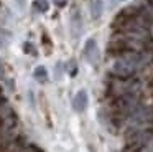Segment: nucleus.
I'll use <instances>...</instances> for the list:
<instances>
[{"instance_id":"nucleus-1","label":"nucleus","mask_w":153,"mask_h":152,"mask_svg":"<svg viewBox=\"0 0 153 152\" xmlns=\"http://www.w3.org/2000/svg\"><path fill=\"white\" fill-rule=\"evenodd\" d=\"M153 139L152 129H142L125 134V150L127 152H138Z\"/></svg>"},{"instance_id":"nucleus-2","label":"nucleus","mask_w":153,"mask_h":152,"mask_svg":"<svg viewBox=\"0 0 153 152\" xmlns=\"http://www.w3.org/2000/svg\"><path fill=\"white\" fill-rule=\"evenodd\" d=\"M17 129H18V122L15 116L12 112L4 116L2 122H0V139L2 141H12L17 134Z\"/></svg>"},{"instance_id":"nucleus-3","label":"nucleus","mask_w":153,"mask_h":152,"mask_svg":"<svg viewBox=\"0 0 153 152\" xmlns=\"http://www.w3.org/2000/svg\"><path fill=\"white\" fill-rule=\"evenodd\" d=\"M84 58L91 63V65L96 66L100 59V53H99V46H97V41L94 38L87 40L86 45H84Z\"/></svg>"},{"instance_id":"nucleus-4","label":"nucleus","mask_w":153,"mask_h":152,"mask_svg":"<svg viewBox=\"0 0 153 152\" xmlns=\"http://www.w3.org/2000/svg\"><path fill=\"white\" fill-rule=\"evenodd\" d=\"M87 104H89V98H87V93L84 89L76 93V96L73 98V108L76 112H84L87 109Z\"/></svg>"},{"instance_id":"nucleus-5","label":"nucleus","mask_w":153,"mask_h":152,"mask_svg":"<svg viewBox=\"0 0 153 152\" xmlns=\"http://www.w3.org/2000/svg\"><path fill=\"white\" fill-rule=\"evenodd\" d=\"M71 33L74 38H77L82 33V18H81V13L77 10L71 13Z\"/></svg>"},{"instance_id":"nucleus-6","label":"nucleus","mask_w":153,"mask_h":152,"mask_svg":"<svg viewBox=\"0 0 153 152\" xmlns=\"http://www.w3.org/2000/svg\"><path fill=\"white\" fill-rule=\"evenodd\" d=\"M89 8H91V17L94 20H99L104 12V0H91Z\"/></svg>"},{"instance_id":"nucleus-7","label":"nucleus","mask_w":153,"mask_h":152,"mask_svg":"<svg viewBox=\"0 0 153 152\" xmlns=\"http://www.w3.org/2000/svg\"><path fill=\"white\" fill-rule=\"evenodd\" d=\"M12 38H13V35H12L8 30L5 28H0V50H5L8 45H10Z\"/></svg>"},{"instance_id":"nucleus-8","label":"nucleus","mask_w":153,"mask_h":152,"mask_svg":"<svg viewBox=\"0 0 153 152\" xmlns=\"http://www.w3.org/2000/svg\"><path fill=\"white\" fill-rule=\"evenodd\" d=\"M33 76H35V79L40 81V83H46L48 81V71H46L45 66H36L35 71H33Z\"/></svg>"},{"instance_id":"nucleus-9","label":"nucleus","mask_w":153,"mask_h":152,"mask_svg":"<svg viewBox=\"0 0 153 152\" xmlns=\"http://www.w3.org/2000/svg\"><path fill=\"white\" fill-rule=\"evenodd\" d=\"M35 8H36L38 12L45 13V12H48L50 5H48V2H46V0H36V2H35Z\"/></svg>"},{"instance_id":"nucleus-10","label":"nucleus","mask_w":153,"mask_h":152,"mask_svg":"<svg viewBox=\"0 0 153 152\" xmlns=\"http://www.w3.org/2000/svg\"><path fill=\"white\" fill-rule=\"evenodd\" d=\"M138 152H153V139H152V141H150L148 144L145 145V147L142 149V150H138Z\"/></svg>"},{"instance_id":"nucleus-11","label":"nucleus","mask_w":153,"mask_h":152,"mask_svg":"<svg viewBox=\"0 0 153 152\" xmlns=\"http://www.w3.org/2000/svg\"><path fill=\"white\" fill-rule=\"evenodd\" d=\"M66 2H68V0H54V3H56L58 7H64V5H66Z\"/></svg>"},{"instance_id":"nucleus-12","label":"nucleus","mask_w":153,"mask_h":152,"mask_svg":"<svg viewBox=\"0 0 153 152\" xmlns=\"http://www.w3.org/2000/svg\"><path fill=\"white\" fill-rule=\"evenodd\" d=\"M23 152H40L38 149H35V147H28V149H25Z\"/></svg>"},{"instance_id":"nucleus-13","label":"nucleus","mask_w":153,"mask_h":152,"mask_svg":"<svg viewBox=\"0 0 153 152\" xmlns=\"http://www.w3.org/2000/svg\"><path fill=\"white\" fill-rule=\"evenodd\" d=\"M4 76V65H2V61H0V78Z\"/></svg>"}]
</instances>
